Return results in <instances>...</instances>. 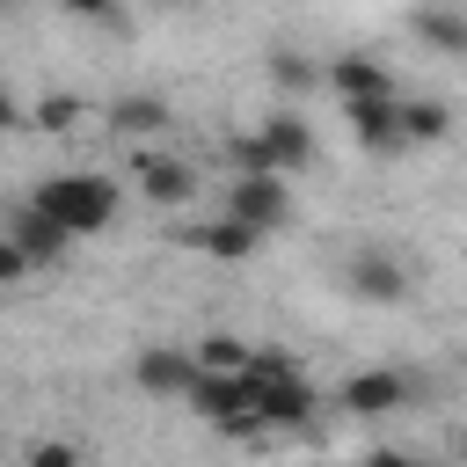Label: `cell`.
<instances>
[{"label":"cell","instance_id":"obj_1","mask_svg":"<svg viewBox=\"0 0 467 467\" xmlns=\"http://www.w3.org/2000/svg\"><path fill=\"white\" fill-rule=\"evenodd\" d=\"M29 204H44V212L80 241V234H102V226L117 219V182H102V175H80V168H73V175H44Z\"/></svg>","mask_w":467,"mask_h":467},{"label":"cell","instance_id":"obj_8","mask_svg":"<svg viewBox=\"0 0 467 467\" xmlns=\"http://www.w3.org/2000/svg\"><path fill=\"white\" fill-rule=\"evenodd\" d=\"M255 131H263V146H270V168H277L285 182H292V175L314 161V131H306V117H299V109H270Z\"/></svg>","mask_w":467,"mask_h":467},{"label":"cell","instance_id":"obj_10","mask_svg":"<svg viewBox=\"0 0 467 467\" xmlns=\"http://www.w3.org/2000/svg\"><path fill=\"white\" fill-rule=\"evenodd\" d=\"M336 401L350 416H394V409H409V379L401 372H350Z\"/></svg>","mask_w":467,"mask_h":467},{"label":"cell","instance_id":"obj_13","mask_svg":"<svg viewBox=\"0 0 467 467\" xmlns=\"http://www.w3.org/2000/svg\"><path fill=\"white\" fill-rule=\"evenodd\" d=\"M182 241H190L197 255H219V263H241V255H255V241H263V234H248L241 219H212V226H182Z\"/></svg>","mask_w":467,"mask_h":467},{"label":"cell","instance_id":"obj_21","mask_svg":"<svg viewBox=\"0 0 467 467\" xmlns=\"http://www.w3.org/2000/svg\"><path fill=\"white\" fill-rule=\"evenodd\" d=\"M22 467H80V452L66 445V438H44V445H29V460Z\"/></svg>","mask_w":467,"mask_h":467},{"label":"cell","instance_id":"obj_14","mask_svg":"<svg viewBox=\"0 0 467 467\" xmlns=\"http://www.w3.org/2000/svg\"><path fill=\"white\" fill-rule=\"evenodd\" d=\"M445 131H452V109L438 95H401V139L409 146H438Z\"/></svg>","mask_w":467,"mask_h":467},{"label":"cell","instance_id":"obj_22","mask_svg":"<svg viewBox=\"0 0 467 467\" xmlns=\"http://www.w3.org/2000/svg\"><path fill=\"white\" fill-rule=\"evenodd\" d=\"M22 277H29V255H22V248L0 234V292H7V285H22Z\"/></svg>","mask_w":467,"mask_h":467},{"label":"cell","instance_id":"obj_11","mask_svg":"<svg viewBox=\"0 0 467 467\" xmlns=\"http://www.w3.org/2000/svg\"><path fill=\"white\" fill-rule=\"evenodd\" d=\"M131 175H139V197H153V204H190L197 197V168L175 161V153H146Z\"/></svg>","mask_w":467,"mask_h":467},{"label":"cell","instance_id":"obj_2","mask_svg":"<svg viewBox=\"0 0 467 467\" xmlns=\"http://www.w3.org/2000/svg\"><path fill=\"white\" fill-rule=\"evenodd\" d=\"M182 401H190V416H204L212 431H234V438L263 431V387H255L248 372H197Z\"/></svg>","mask_w":467,"mask_h":467},{"label":"cell","instance_id":"obj_23","mask_svg":"<svg viewBox=\"0 0 467 467\" xmlns=\"http://www.w3.org/2000/svg\"><path fill=\"white\" fill-rule=\"evenodd\" d=\"M73 22H117V0H58Z\"/></svg>","mask_w":467,"mask_h":467},{"label":"cell","instance_id":"obj_18","mask_svg":"<svg viewBox=\"0 0 467 467\" xmlns=\"http://www.w3.org/2000/svg\"><path fill=\"white\" fill-rule=\"evenodd\" d=\"M248 350L255 343H241V336H204L190 358H197V372H248Z\"/></svg>","mask_w":467,"mask_h":467},{"label":"cell","instance_id":"obj_26","mask_svg":"<svg viewBox=\"0 0 467 467\" xmlns=\"http://www.w3.org/2000/svg\"><path fill=\"white\" fill-rule=\"evenodd\" d=\"M460 460H467V431H460Z\"/></svg>","mask_w":467,"mask_h":467},{"label":"cell","instance_id":"obj_3","mask_svg":"<svg viewBox=\"0 0 467 467\" xmlns=\"http://www.w3.org/2000/svg\"><path fill=\"white\" fill-rule=\"evenodd\" d=\"M226 219H241L248 234L292 226V182L285 175H234L226 182Z\"/></svg>","mask_w":467,"mask_h":467},{"label":"cell","instance_id":"obj_7","mask_svg":"<svg viewBox=\"0 0 467 467\" xmlns=\"http://www.w3.org/2000/svg\"><path fill=\"white\" fill-rule=\"evenodd\" d=\"M131 379H139L146 394L182 401V394H190V379H197V358H190V350H175V343H146V350L131 358Z\"/></svg>","mask_w":467,"mask_h":467},{"label":"cell","instance_id":"obj_15","mask_svg":"<svg viewBox=\"0 0 467 467\" xmlns=\"http://www.w3.org/2000/svg\"><path fill=\"white\" fill-rule=\"evenodd\" d=\"M175 109L161 102V95H117L109 102V131H124V139H146V131H161Z\"/></svg>","mask_w":467,"mask_h":467},{"label":"cell","instance_id":"obj_9","mask_svg":"<svg viewBox=\"0 0 467 467\" xmlns=\"http://www.w3.org/2000/svg\"><path fill=\"white\" fill-rule=\"evenodd\" d=\"M255 387H263V431H299V423H314V409H321V394L306 387V372L255 379Z\"/></svg>","mask_w":467,"mask_h":467},{"label":"cell","instance_id":"obj_19","mask_svg":"<svg viewBox=\"0 0 467 467\" xmlns=\"http://www.w3.org/2000/svg\"><path fill=\"white\" fill-rule=\"evenodd\" d=\"M226 161H234V175H277L263 131H234V139H226Z\"/></svg>","mask_w":467,"mask_h":467},{"label":"cell","instance_id":"obj_25","mask_svg":"<svg viewBox=\"0 0 467 467\" xmlns=\"http://www.w3.org/2000/svg\"><path fill=\"white\" fill-rule=\"evenodd\" d=\"M358 467H423V460H409V452H372V460H358Z\"/></svg>","mask_w":467,"mask_h":467},{"label":"cell","instance_id":"obj_5","mask_svg":"<svg viewBox=\"0 0 467 467\" xmlns=\"http://www.w3.org/2000/svg\"><path fill=\"white\" fill-rule=\"evenodd\" d=\"M0 234H7V241L29 255V270H36V263H58V255H66V241H73V234H66V226H58L44 204H15V212L0 219Z\"/></svg>","mask_w":467,"mask_h":467},{"label":"cell","instance_id":"obj_27","mask_svg":"<svg viewBox=\"0 0 467 467\" xmlns=\"http://www.w3.org/2000/svg\"><path fill=\"white\" fill-rule=\"evenodd\" d=\"M153 7H175V0H153Z\"/></svg>","mask_w":467,"mask_h":467},{"label":"cell","instance_id":"obj_6","mask_svg":"<svg viewBox=\"0 0 467 467\" xmlns=\"http://www.w3.org/2000/svg\"><path fill=\"white\" fill-rule=\"evenodd\" d=\"M343 285H350V299H365V306H394V299H409V270H401L394 255H379V248L350 255V263H343Z\"/></svg>","mask_w":467,"mask_h":467},{"label":"cell","instance_id":"obj_4","mask_svg":"<svg viewBox=\"0 0 467 467\" xmlns=\"http://www.w3.org/2000/svg\"><path fill=\"white\" fill-rule=\"evenodd\" d=\"M343 117H350V139H358L365 153H401V146H409V139H401V95L343 102Z\"/></svg>","mask_w":467,"mask_h":467},{"label":"cell","instance_id":"obj_12","mask_svg":"<svg viewBox=\"0 0 467 467\" xmlns=\"http://www.w3.org/2000/svg\"><path fill=\"white\" fill-rule=\"evenodd\" d=\"M328 88L343 102H365V95H394V73L372 51H343V58H328Z\"/></svg>","mask_w":467,"mask_h":467},{"label":"cell","instance_id":"obj_16","mask_svg":"<svg viewBox=\"0 0 467 467\" xmlns=\"http://www.w3.org/2000/svg\"><path fill=\"white\" fill-rule=\"evenodd\" d=\"M416 36H423L431 51L467 58V15H452V7H416Z\"/></svg>","mask_w":467,"mask_h":467},{"label":"cell","instance_id":"obj_17","mask_svg":"<svg viewBox=\"0 0 467 467\" xmlns=\"http://www.w3.org/2000/svg\"><path fill=\"white\" fill-rule=\"evenodd\" d=\"M270 80H277L285 95H306L314 80H328V66H314L306 51H270Z\"/></svg>","mask_w":467,"mask_h":467},{"label":"cell","instance_id":"obj_24","mask_svg":"<svg viewBox=\"0 0 467 467\" xmlns=\"http://www.w3.org/2000/svg\"><path fill=\"white\" fill-rule=\"evenodd\" d=\"M15 124H22V102H15L7 88H0V131H15Z\"/></svg>","mask_w":467,"mask_h":467},{"label":"cell","instance_id":"obj_20","mask_svg":"<svg viewBox=\"0 0 467 467\" xmlns=\"http://www.w3.org/2000/svg\"><path fill=\"white\" fill-rule=\"evenodd\" d=\"M80 117V95H44L36 109H29V124H44V131H66Z\"/></svg>","mask_w":467,"mask_h":467}]
</instances>
